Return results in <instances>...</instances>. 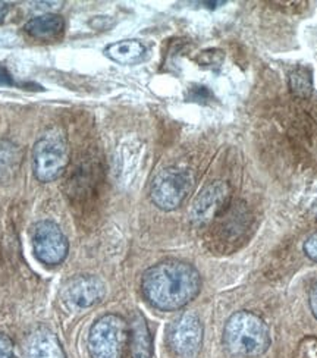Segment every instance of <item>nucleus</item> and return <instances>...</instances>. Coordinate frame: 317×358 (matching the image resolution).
<instances>
[{"instance_id": "nucleus-1", "label": "nucleus", "mask_w": 317, "mask_h": 358, "mask_svg": "<svg viewBox=\"0 0 317 358\" xmlns=\"http://www.w3.org/2000/svg\"><path fill=\"white\" fill-rule=\"evenodd\" d=\"M202 289L197 268L181 260H164L148 267L141 278L146 300L157 310L176 311L190 304Z\"/></svg>"}, {"instance_id": "nucleus-2", "label": "nucleus", "mask_w": 317, "mask_h": 358, "mask_svg": "<svg viewBox=\"0 0 317 358\" xmlns=\"http://www.w3.org/2000/svg\"><path fill=\"white\" fill-rule=\"evenodd\" d=\"M223 344L234 355L258 358L269 350L272 339L262 317L251 311H238L225 324Z\"/></svg>"}, {"instance_id": "nucleus-3", "label": "nucleus", "mask_w": 317, "mask_h": 358, "mask_svg": "<svg viewBox=\"0 0 317 358\" xmlns=\"http://www.w3.org/2000/svg\"><path fill=\"white\" fill-rule=\"evenodd\" d=\"M69 162V148L65 134L50 128L43 134L33 150L34 173L38 181L52 182L62 176Z\"/></svg>"}, {"instance_id": "nucleus-4", "label": "nucleus", "mask_w": 317, "mask_h": 358, "mask_svg": "<svg viewBox=\"0 0 317 358\" xmlns=\"http://www.w3.org/2000/svg\"><path fill=\"white\" fill-rule=\"evenodd\" d=\"M129 342V326L124 317L106 315L94 322L88 334L92 358H122Z\"/></svg>"}, {"instance_id": "nucleus-5", "label": "nucleus", "mask_w": 317, "mask_h": 358, "mask_svg": "<svg viewBox=\"0 0 317 358\" xmlns=\"http://www.w3.org/2000/svg\"><path fill=\"white\" fill-rule=\"evenodd\" d=\"M194 182V175L188 169H163L155 176L150 185V199L160 210H175L190 196Z\"/></svg>"}, {"instance_id": "nucleus-6", "label": "nucleus", "mask_w": 317, "mask_h": 358, "mask_svg": "<svg viewBox=\"0 0 317 358\" xmlns=\"http://www.w3.org/2000/svg\"><path fill=\"white\" fill-rule=\"evenodd\" d=\"M204 327L199 316L185 313L168 329V347L175 358H195L203 347Z\"/></svg>"}, {"instance_id": "nucleus-7", "label": "nucleus", "mask_w": 317, "mask_h": 358, "mask_svg": "<svg viewBox=\"0 0 317 358\" xmlns=\"http://www.w3.org/2000/svg\"><path fill=\"white\" fill-rule=\"evenodd\" d=\"M31 243L34 256L46 266H57L68 256V238L57 223L52 220L36 223L31 231Z\"/></svg>"}, {"instance_id": "nucleus-8", "label": "nucleus", "mask_w": 317, "mask_h": 358, "mask_svg": "<svg viewBox=\"0 0 317 358\" xmlns=\"http://www.w3.org/2000/svg\"><path fill=\"white\" fill-rule=\"evenodd\" d=\"M231 200V188L223 181H215L206 185L195 197L190 217L195 225H207L220 216Z\"/></svg>"}, {"instance_id": "nucleus-9", "label": "nucleus", "mask_w": 317, "mask_h": 358, "mask_svg": "<svg viewBox=\"0 0 317 358\" xmlns=\"http://www.w3.org/2000/svg\"><path fill=\"white\" fill-rule=\"evenodd\" d=\"M106 295L104 282L92 275H78L68 280L64 288V300L75 308H90L99 304Z\"/></svg>"}, {"instance_id": "nucleus-10", "label": "nucleus", "mask_w": 317, "mask_h": 358, "mask_svg": "<svg viewBox=\"0 0 317 358\" xmlns=\"http://www.w3.org/2000/svg\"><path fill=\"white\" fill-rule=\"evenodd\" d=\"M28 358H66L59 338L48 327H38L28 338Z\"/></svg>"}, {"instance_id": "nucleus-11", "label": "nucleus", "mask_w": 317, "mask_h": 358, "mask_svg": "<svg viewBox=\"0 0 317 358\" xmlns=\"http://www.w3.org/2000/svg\"><path fill=\"white\" fill-rule=\"evenodd\" d=\"M128 326L131 358H152L153 342L144 316L140 313H134Z\"/></svg>"}, {"instance_id": "nucleus-12", "label": "nucleus", "mask_w": 317, "mask_h": 358, "mask_svg": "<svg viewBox=\"0 0 317 358\" xmlns=\"http://www.w3.org/2000/svg\"><path fill=\"white\" fill-rule=\"evenodd\" d=\"M24 29L29 37L37 38V40H43V41L56 40L64 33L65 21L60 15L46 13L29 20L25 24Z\"/></svg>"}, {"instance_id": "nucleus-13", "label": "nucleus", "mask_w": 317, "mask_h": 358, "mask_svg": "<svg viewBox=\"0 0 317 358\" xmlns=\"http://www.w3.org/2000/svg\"><path fill=\"white\" fill-rule=\"evenodd\" d=\"M104 53L116 64L135 65L143 61V57L146 55V48L139 40H122L109 44V46L106 48Z\"/></svg>"}, {"instance_id": "nucleus-14", "label": "nucleus", "mask_w": 317, "mask_h": 358, "mask_svg": "<svg viewBox=\"0 0 317 358\" xmlns=\"http://www.w3.org/2000/svg\"><path fill=\"white\" fill-rule=\"evenodd\" d=\"M290 87L297 97H309L313 90L310 71L307 68H297L290 76Z\"/></svg>"}, {"instance_id": "nucleus-15", "label": "nucleus", "mask_w": 317, "mask_h": 358, "mask_svg": "<svg viewBox=\"0 0 317 358\" xmlns=\"http://www.w3.org/2000/svg\"><path fill=\"white\" fill-rule=\"evenodd\" d=\"M13 352L12 339L5 334H0V358H13Z\"/></svg>"}, {"instance_id": "nucleus-16", "label": "nucleus", "mask_w": 317, "mask_h": 358, "mask_svg": "<svg viewBox=\"0 0 317 358\" xmlns=\"http://www.w3.org/2000/svg\"><path fill=\"white\" fill-rule=\"evenodd\" d=\"M304 252L310 260L317 262V232L307 238V241L304 243Z\"/></svg>"}, {"instance_id": "nucleus-17", "label": "nucleus", "mask_w": 317, "mask_h": 358, "mask_svg": "<svg viewBox=\"0 0 317 358\" xmlns=\"http://www.w3.org/2000/svg\"><path fill=\"white\" fill-rule=\"evenodd\" d=\"M309 303H310V310L313 313V316L317 319V282L314 283V285L310 289Z\"/></svg>"}, {"instance_id": "nucleus-18", "label": "nucleus", "mask_w": 317, "mask_h": 358, "mask_svg": "<svg viewBox=\"0 0 317 358\" xmlns=\"http://www.w3.org/2000/svg\"><path fill=\"white\" fill-rule=\"evenodd\" d=\"M12 80H10V76L9 73L0 66V85H5V84H10Z\"/></svg>"}, {"instance_id": "nucleus-19", "label": "nucleus", "mask_w": 317, "mask_h": 358, "mask_svg": "<svg viewBox=\"0 0 317 358\" xmlns=\"http://www.w3.org/2000/svg\"><path fill=\"white\" fill-rule=\"evenodd\" d=\"M9 3L6 2H0V22H3V20L6 18V15L9 12Z\"/></svg>"}]
</instances>
